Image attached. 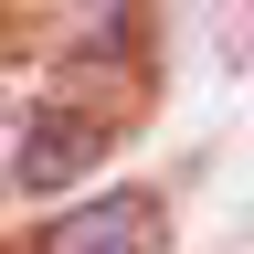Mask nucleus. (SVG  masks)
I'll use <instances>...</instances> for the list:
<instances>
[{
  "instance_id": "nucleus-1",
  "label": "nucleus",
  "mask_w": 254,
  "mask_h": 254,
  "mask_svg": "<svg viewBox=\"0 0 254 254\" xmlns=\"http://www.w3.org/2000/svg\"><path fill=\"white\" fill-rule=\"evenodd\" d=\"M32 254H170V212L148 190H95V201L53 212Z\"/></svg>"
},
{
  "instance_id": "nucleus-2",
  "label": "nucleus",
  "mask_w": 254,
  "mask_h": 254,
  "mask_svg": "<svg viewBox=\"0 0 254 254\" xmlns=\"http://www.w3.org/2000/svg\"><path fill=\"white\" fill-rule=\"evenodd\" d=\"M106 148V117H74V106H43L21 138V190H74Z\"/></svg>"
}]
</instances>
